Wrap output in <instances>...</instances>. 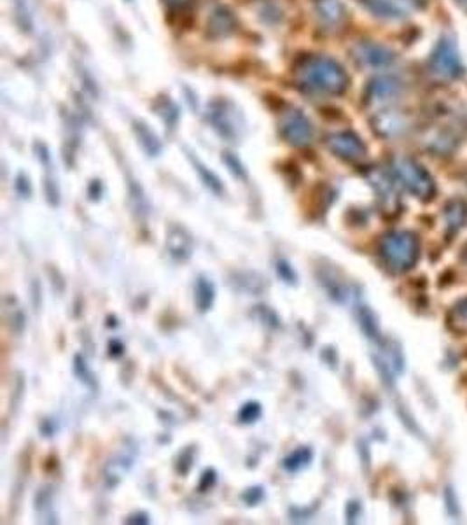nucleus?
<instances>
[{"instance_id": "27", "label": "nucleus", "mask_w": 467, "mask_h": 525, "mask_svg": "<svg viewBox=\"0 0 467 525\" xmlns=\"http://www.w3.org/2000/svg\"><path fill=\"white\" fill-rule=\"evenodd\" d=\"M214 483H215V472L208 470V472H204L198 489H200V492H207V491H210V487H212Z\"/></svg>"}, {"instance_id": "22", "label": "nucleus", "mask_w": 467, "mask_h": 525, "mask_svg": "<svg viewBox=\"0 0 467 525\" xmlns=\"http://www.w3.org/2000/svg\"><path fill=\"white\" fill-rule=\"evenodd\" d=\"M357 319H359V324H361V328H363L364 333L367 335V339H371V340H376V339L380 337L376 317H375V314H373V312H371L367 307H359Z\"/></svg>"}, {"instance_id": "25", "label": "nucleus", "mask_w": 467, "mask_h": 525, "mask_svg": "<svg viewBox=\"0 0 467 525\" xmlns=\"http://www.w3.org/2000/svg\"><path fill=\"white\" fill-rule=\"evenodd\" d=\"M277 273H279V277H281L284 282H287V284H296L298 275H296L294 268H292L286 260L277 262Z\"/></svg>"}, {"instance_id": "8", "label": "nucleus", "mask_w": 467, "mask_h": 525, "mask_svg": "<svg viewBox=\"0 0 467 525\" xmlns=\"http://www.w3.org/2000/svg\"><path fill=\"white\" fill-rule=\"evenodd\" d=\"M208 121L221 137L228 140H234L238 137L236 110L226 100H215L208 105Z\"/></svg>"}, {"instance_id": "5", "label": "nucleus", "mask_w": 467, "mask_h": 525, "mask_svg": "<svg viewBox=\"0 0 467 525\" xmlns=\"http://www.w3.org/2000/svg\"><path fill=\"white\" fill-rule=\"evenodd\" d=\"M281 135L292 148H307L315 137V129L309 116L300 109H291L281 119Z\"/></svg>"}, {"instance_id": "24", "label": "nucleus", "mask_w": 467, "mask_h": 525, "mask_svg": "<svg viewBox=\"0 0 467 525\" xmlns=\"http://www.w3.org/2000/svg\"><path fill=\"white\" fill-rule=\"evenodd\" d=\"M223 161H224V165L230 168V172L234 174V177H238V179H247V172H245L243 165L240 163L238 158L234 157V153H224Z\"/></svg>"}, {"instance_id": "32", "label": "nucleus", "mask_w": 467, "mask_h": 525, "mask_svg": "<svg viewBox=\"0 0 467 525\" xmlns=\"http://www.w3.org/2000/svg\"><path fill=\"white\" fill-rule=\"evenodd\" d=\"M455 4H457L462 11H467V0H455Z\"/></svg>"}, {"instance_id": "30", "label": "nucleus", "mask_w": 467, "mask_h": 525, "mask_svg": "<svg viewBox=\"0 0 467 525\" xmlns=\"http://www.w3.org/2000/svg\"><path fill=\"white\" fill-rule=\"evenodd\" d=\"M127 522H129V524H138V522H142V524H148L149 520H148V515H146V513H142V515L138 513V515H133V517H130Z\"/></svg>"}, {"instance_id": "9", "label": "nucleus", "mask_w": 467, "mask_h": 525, "mask_svg": "<svg viewBox=\"0 0 467 525\" xmlns=\"http://www.w3.org/2000/svg\"><path fill=\"white\" fill-rule=\"evenodd\" d=\"M403 82L394 76H378L366 86L364 99L367 104H386L401 95Z\"/></svg>"}, {"instance_id": "20", "label": "nucleus", "mask_w": 467, "mask_h": 525, "mask_svg": "<svg viewBox=\"0 0 467 525\" xmlns=\"http://www.w3.org/2000/svg\"><path fill=\"white\" fill-rule=\"evenodd\" d=\"M35 510L41 517L43 522H50V524H54L56 522V517H54V506H52V487H43L39 492H37V498H35Z\"/></svg>"}, {"instance_id": "2", "label": "nucleus", "mask_w": 467, "mask_h": 525, "mask_svg": "<svg viewBox=\"0 0 467 525\" xmlns=\"http://www.w3.org/2000/svg\"><path fill=\"white\" fill-rule=\"evenodd\" d=\"M380 258L394 273L412 270L420 256V242L412 232H389L380 240Z\"/></svg>"}, {"instance_id": "19", "label": "nucleus", "mask_w": 467, "mask_h": 525, "mask_svg": "<svg viewBox=\"0 0 467 525\" xmlns=\"http://www.w3.org/2000/svg\"><path fill=\"white\" fill-rule=\"evenodd\" d=\"M444 215H446V224H448V228L452 232L461 230L467 221L466 202H462V200H452V202H448L446 210H444Z\"/></svg>"}, {"instance_id": "16", "label": "nucleus", "mask_w": 467, "mask_h": 525, "mask_svg": "<svg viewBox=\"0 0 467 525\" xmlns=\"http://www.w3.org/2000/svg\"><path fill=\"white\" fill-rule=\"evenodd\" d=\"M133 131L138 138V144L149 157H157L161 153V142L157 135L144 121H133Z\"/></svg>"}, {"instance_id": "28", "label": "nucleus", "mask_w": 467, "mask_h": 525, "mask_svg": "<svg viewBox=\"0 0 467 525\" xmlns=\"http://www.w3.org/2000/svg\"><path fill=\"white\" fill-rule=\"evenodd\" d=\"M16 191H18V195L22 198H28L30 196V181L26 179L24 174L18 176V179H16Z\"/></svg>"}, {"instance_id": "31", "label": "nucleus", "mask_w": 467, "mask_h": 525, "mask_svg": "<svg viewBox=\"0 0 467 525\" xmlns=\"http://www.w3.org/2000/svg\"><path fill=\"white\" fill-rule=\"evenodd\" d=\"M405 2H408V4H412V5H415V7H422V5L427 4V0H405Z\"/></svg>"}, {"instance_id": "6", "label": "nucleus", "mask_w": 467, "mask_h": 525, "mask_svg": "<svg viewBox=\"0 0 467 525\" xmlns=\"http://www.w3.org/2000/svg\"><path fill=\"white\" fill-rule=\"evenodd\" d=\"M326 146L335 157L343 159V161H348V163L361 161L367 153L366 144L361 140V137L356 135L354 131L345 130L331 133L326 138Z\"/></svg>"}, {"instance_id": "29", "label": "nucleus", "mask_w": 467, "mask_h": 525, "mask_svg": "<svg viewBox=\"0 0 467 525\" xmlns=\"http://www.w3.org/2000/svg\"><path fill=\"white\" fill-rule=\"evenodd\" d=\"M243 499H245V502L251 504V506L256 504L258 501L262 499V489H260V487H256V489H249V491L243 494Z\"/></svg>"}, {"instance_id": "13", "label": "nucleus", "mask_w": 467, "mask_h": 525, "mask_svg": "<svg viewBox=\"0 0 467 525\" xmlns=\"http://www.w3.org/2000/svg\"><path fill=\"white\" fill-rule=\"evenodd\" d=\"M366 11H369L373 16L380 20H389V22H399L405 20L406 9L396 2V0H357Z\"/></svg>"}, {"instance_id": "12", "label": "nucleus", "mask_w": 467, "mask_h": 525, "mask_svg": "<svg viewBox=\"0 0 467 525\" xmlns=\"http://www.w3.org/2000/svg\"><path fill=\"white\" fill-rule=\"evenodd\" d=\"M367 181L375 187V191H376V195L380 198V204H382V207L386 209V212H394V210L397 209L396 187H394L392 179L386 172L375 168V170H371L367 174Z\"/></svg>"}, {"instance_id": "11", "label": "nucleus", "mask_w": 467, "mask_h": 525, "mask_svg": "<svg viewBox=\"0 0 467 525\" xmlns=\"http://www.w3.org/2000/svg\"><path fill=\"white\" fill-rule=\"evenodd\" d=\"M236 26H238V22L234 13L224 5L215 7L208 16L207 32L208 35L214 39H223V37L232 35Z\"/></svg>"}, {"instance_id": "17", "label": "nucleus", "mask_w": 467, "mask_h": 525, "mask_svg": "<svg viewBox=\"0 0 467 525\" xmlns=\"http://www.w3.org/2000/svg\"><path fill=\"white\" fill-rule=\"evenodd\" d=\"M214 300H215V286L212 281H208L207 277H198L196 284H195V301H196V307L202 314L208 312L214 305Z\"/></svg>"}, {"instance_id": "26", "label": "nucleus", "mask_w": 467, "mask_h": 525, "mask_svg": "<svg viewBox=\"0 0 467 525\" xmlns=\"http://www.w3.org/2000/svg\"><path fill=\"white\" fill-rule=\"evenodd\" d=\"M74 369H76V373H78V377L82 380V382H86V384L91 386V387L95 386L93 373L90 371V368L86 365V361H82L81 358H76V367H74Z\"/></svg>"}, {"instance_id": "7", "label": "nucleus", "mask_w": 467, "mask_h": 525, "mask_svg": "<svg viewBox=\"0 0 467 525\" xmlns=\"http://www.w3.org/2000/svg\"><path fill=\"white\" fill-rule=\"evenodd\" d=\"M352 56L364 69H373V71H382L387 69L396 62V52L389 50L384 44L373 43V41H363L352 48Z\"/></svg>"}, {"instance_id": "21", "label": "nucleus", "mask_w": 467, "mask_h": 525, "mask_svg": "<svg viewBox=\"0 0 467 525\" xmlns=\"http://www.w3.org/2000/svg\"><path fill=\"white\" fill-rule=\"evenodd\" d=\"M311 457H313V453H311L310 448H307V446L298 448L296 452H292L289 457L284 459V468L289 472H301L310 464Z\"/></svg>"}, {"instance_id": "33", "label": "nucleus", "mask_w": 467, "mask_h": 525, "mask_svg": "<svg viewBox=\"0 0 467 525\" xmlns=\"http://www.w3.org/2000/svg\"><path fill=\"white\" fill-rule=\"evenodd\" d=\"M462 260L466 262L467 264V247H464V254H462Z\"/></svg>"}, {"instance_id": "10", "label": "nucleus", "mask_w": 467, "mask_h": 525, "mask_svg": "<svg viewBox=\"0 0 467 525\" xmlns=\"http://www.w3.org/2000/svg\"><path fill=\"white\" fill-rule=\"evenodd\" d=\"M371 125L380 137L394 138L408 129V118L399 110H382L373 118Z\"/></svg>"}, {"instance_id": "4", "label": "nucleus", "mask_w": 467, "mask_h": 525, "mask_svg": "<svg viewBox=\"0 0 467 525\" xmlns=\"http://www.w3.org/2000/svg\"><path fill=\"white\" fill-rule=\"evenodd\" d=\"M429 67L434 76L455 81L464 74V63L461 58V52L457 48V43L452 37H442L440 43L434 46L429 58Z\"/></svg>"}, {"instance_id": "14", "label": "nucleus", "mask_w": 467, "mask_h": 525, "mask_svg": "<svg viewBox=\"0 0 467 525\" xmlns=\"http://www.w3.org/2000/svg\"><path fill=\"white\" fill-rule=\"evenodd\" d=\"M313 11L320 24L339 26L347 20V9L339 0H311Z\"/></svg>"}, {"instance_id": "23", "label": "nucleus", "mask_w": 467, "mask_h": 525, "mask_svg": "<svg viewBox=\"0 0 467 525\" xmlns=\"http://www.w3.org/2000/svg\"><path fill=\"white\" fill-rule=\"evenodd\" d=\"M261 417L260 403H247L245 406H242V410L238 412V419L243 424H251L256 422Z\"/></svg>"}, {"instance_id": "3", "label": "nucleus", "mask_w": 467, "mask_h": 525, "mask_svg": "<svg viewBox=\"0 0 467 525\" xmlns=\"http://www.w3.org/2000/svg\"><path fill=\"white\" fill-rule=\"evenodd\" d=\"M396 179L406 187L414 196L420 200H431L436 193V184L431 174L412 158H396L394 159Z\"/></svg>"}, {"instance_id": "1", "label": "nucleus", "mask_w": 467, "mask_h": 525, "mask_svg": "<svg viewBox=\"0 0 467 525\" xmlns=\"http://www.w3.org/2000/svg\"><path fill=\"white\" fill-rule=\"evenodd\" d=\"M298 86L310 95L338 97L343 95L350 84L347 71L337 60L328 56H309L296 67Z\"/></svg>"}, {"instance_id": "18", "label": "nucleus", "mask_w": 467, "mask_h": 525, "mask_svg": "<svg viewBox=\"0 0 467 525\" xmlns=\"http://www.w3.org/2000/svg\"><path fill=\"white\" fill-rule=\"evenodd\" d=\"M187 158H189V161L193 163L195 170L198 172L202 183L205 184L212 193H215V195H223V193H224V186L221 183V179H219L214 172H210V168H207V167L202 163L200 158H196L195 155H191V153H187Z\"/></svg>"}, {"instance_id": "15", "label": "nucleus", "mask_w": 467, "mask_h": 525, "mask_svg": "<svg viewBox=\"0 0 467 525\" xmlns=\"http://www.w3.org/2000/svg\"><path fill=\"white\" fill-rule=\"evenodd\" d=\"M167 247L170 251V256L179 260V262H186L187 258H191L193 254V238L191 235L181 228V226H172L168 230V236H167Z\"/></svg>"}]
</instances>
